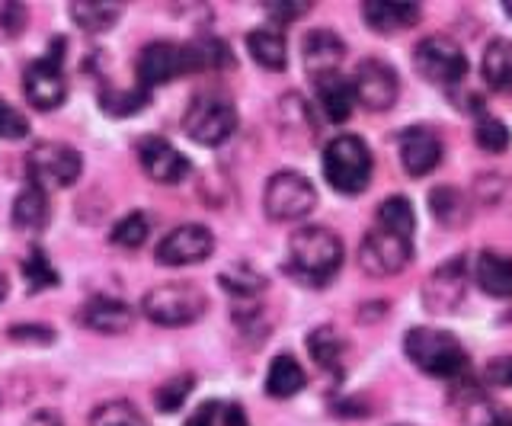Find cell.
Segmentation results:
<instances>
[{"mask_svg": "<svg viewBox=\"0 0 512 426\" xmlns=\"http://www.w3.org/2000/svg\"><path fill=\"white\" fill-rule=\"evenodd\" d=\"M404 350L410 356V362L416 369H423L426 375L436 378H461L468 372V353L458 343V337L445 334V330L436 327H413Z\"/></svg>", "mask_w": 512, "mask_h": 426, "instance_id": "cell-2", "label": "cell"}, {"mask_svg": "<svg viewBox=\"0 0 512 426\" xmlns=\"http://www.w3.org/2000/svg\"><path fill=\"white\" fill-rule=\"evenodd\" d=\"M189 391H192V375H183V378H173V382L167 385H160L154 391V404L164 410V414H173V410H180L183 401L189 398Z\"/></svg>", "mask_w": 512, "mask_h": 426, "instance_id": "cell-38", "label": "cell"}, {"mask_svg": "<svg viewBox=\"0 0 512 426\" xmlns=\"http://www.w3.org/2000/svg\"><path fill=\"white\" fill-rule=\"evenodd\" d=\"M474 282L493 298H512V260L484 250L474 263Z\"/></svg>", "mask_w": 512, "mask_h": 426, "instance_id": "cell-21", "label": "cell"}, {"mask_svg": "<svg viewBox=\"0 0 512 426\" xmlns=\"http://www.w3.org/2000/svg\"><path fill=\"white\" fill-rule=\"evenodd\" d=\"M29 177L32 183H39L42 189H68L77 183V177L84 173V157H80L71 145H61V141H42V145L32 148L29 154Z\"/></svg>", "mask_w": 512, "mask_h": 426, "instance_id": "cell-8", "label": "cell"}, {"mask_svg": "<svg viewBox=\"0 0 512 426\" xmlns=\"http://www.w3.org/2000/svg\"><path fill=\"white\" fill-rule=\"evenodd\" d=\"M503 10H506V17H512V0H506V4H503Z\"/></svg>", "mask_w": 512, "mask_h": 426, "instance_id": "cell-46", "label": "cell"}, {"mask_svg": "<svg viewBox=\"0 0 512 426\" xmlns=\"http://www.w3.org/2000/svg\"><path fill=\"white\" fill-rule=\"evenodd\" d=\"M4 298H7V276L0 273V302H4Z\"/></svg>", "mask_w": 512, "mask_h": 426, "instance_id": "cell-45", "label": "cell"}, {"mask_svg": "<svg viewBox=\"0 0 512 426\" xmlns=\"http://www.w3.org/2000/svg\"><path fill=\"white\" fill-rule=\"evenodd\" d=\"M218 279H221V286L237 298L260 295L266 289V279L260 273H253L250 266H231V270H224Z\"/></svg>", "mask_w": 512, "mask_h": 426, "instance_id": "cell-36", "label": "cell"}, {"mask_svg": "<svg viewBox=\"0 0 512 426\" xmlns=\"http://www.w3.org/2000/svg\"><path fill=\"white\" fill-rule=\"evenodd\" d=\"M461 414H464V426H506L500 410H496V404L484 391H468Z\"/></svg>", "mask_w": 512, "mask_h": 426, "instance_id": "cell-33", "label": "cell"}, {"mask_svg": "<svg viewBox=\"0 0 512 426\" xmlns=\"http://www.w3.org/2000/svg\"><path fill=\"white\" fill-rule=\"evenodd\" d=\"M308 353L314 356V362L320 369L333 372V369H340L346 343L340 340V334H336L333 327H317V330H311V337H308Z\"/></svg>", "mask_w": 512, "mask_h": 426, "instance_id": "cell-29", "label": "cell"}, {"mask_svg": "<svg viewBox=\"0 0 512 426\" xmlns=\"http://www.w3.org/2000/svg\"><path fill=\"white\" fill-rule=\"evenodd\" d=\"M247 52L256 65L266 71H285V65H288L285 39H282V33H276V29H256V33H250Z\"/></svg>", "mask_w": 512, "mask_h": 426, "instance_id": "cell-23", "label": "cell"}, {"mask_svg": "<svg viewBox=\"0 0 512 426\" xmlns=\"http://www.w3.org/2000/svg\"><path fill=\"white\" fill-rule=\"evenodd\" d=\"M90 426H144V417L128 401H109L93 410Z\"/></svg>", "mask_w": 512, "mask_h": 426, "instance_id": "cell-35", "label": "cell"}, {"mask_svg": "<svg viewBox=\"0 0 512 426\" xmlns=\"http://www.w3.org/2000/svg\"><path fill=\"white\" fill-rule=\"evenodd\" d=\"M413 257V241L397 238V234L375 228L359 247V266L368 276H397L400 270H407V263Z\"/></svg>", "mask_w": 512, "mask_h": 426, "instance_id": "cell-10", "label": "cell"}, {"mask_svg": "<svg viewBox=\"0 0 512 426\" xmlns=\"http://www.w3.org/2000/svg\"><path fill=\"white\" fill-rule=\"evenodd\" d=\"M413 68L429 84L439 87H455L468 77V58H464L461 45L448 36H426L416 42L413 49Z\"/></svg>", "mask_w": 512, "mask_h": 426, "instance_id": "cell-5", "label": "cell"}, {"mask_svg": "<svg viewBox=\"0 0 512 426\" xmlns=\"http://www.w3.org/2000/svg\"><path fill=\"white\" fill-rule=\"evenodd\" d=\"M484 81L493 90H512V39H493L487 45Z\"/></svg>", "mask_w": 512, "mask_h": 426, "instance_id": "cell-26", "label": "cell"}, {"mask_svg": "<svg viewBox=\"0 0 512 426\" xmlns=\"http://www.w3.org/2000/svg\"><path fill=\"white\" fill-rule=\"evenodd\" d=\"M29 135V119L7 100H0V138L4 141H20Z\"/></svg>", "mask_w": 512, "mask_h": 426, "instance_id": "cell-39", "label": "cell"}, {"mask_svg": "<svg viewBox=\"0 0 512 426\" xmlns=\"http://www.w3.org/2000/svg\"><path fill=\"white\" fill-rule=\"evenodd\" d=\"M23 279H26V289L29 292H42V289H55L58 286V270L48 263L45 250L42 247H32L29 257L20 263Z\"/></svg>", "mask_w": 512, "mask_h": 426, "instance_id": "cell-31", "label": "cell"}, {"mask_svg": "<svg viewBox=\"0 0 512 426\" xmlns=\"http://www.w3.org/2000/svg\"><path fill=\"white\" fill-rule=\"evenodd\" d=\"M205 295L189 286V282H170V286H157L141 298V311L151 324L160 327H186L199 321L205 314Z\"/></svg>", "mask_w": 512, "mask_h": 426, "instance_id": "cell-4", "label": "cell"}, {"mask_svg": "<svg viewBox=\"0 0 512 426\" xmlns=\"http://www.w3.org/2000/svg\"><path fill=\"white\" fill-rule=\"evenodd\" d=\"M148 103V90H106L100 93V109H106L109 116H135Z\"/></svg>", "mask_w": 512, "mask_h": 426, "instance_id": "cell-34", "label": "cell"}, {"mask_svg": "<svg viewBox=\"0 0 512 426\" xmlns=\"http://www.w3.org/2000/svg\"><path fill=\"white\" fill-rule=\"evenodd\" d=\"M71 20L87 29V33H106V29L116 26V20L122 17V7L116 4H90V0H80V4H71Z\"/></svg>", "mask_w": 512, "mask_h": 426, "instance_id": "cell-28", "label": "cell"}, {"mask_svg": "<svg viewBox=\"0 0 512 426\" xmlns=\"http://www.w3.org/2000/svg\"><path fill=\"white\" fill-rule=\"evenodd\" d=\"M151 234V222L144 212H128L125 218H119L116 225L109 231V241L116 247H125V250H138L144 241H148Z\"/></svg>", "mask_w": 512, "mask_h": 426, "instance_id": "cell-32", "label": "cell"}, {"mask_svg": "<svg viewBox=\"0 0 512 426\" xmlns=\"http://www.w3.org/2000/svg\"><path fill=\"white\" fill-rule=\"evenodd\" d=\"M346 55V42L333 33V29H311L304 36V68L314 77H327V74H340Z\"/></svg>", "mask_w": 512, "mask_h": 426, "instance_id": "cell-17", "label": "cell"}, {"mask_svg": "<svg viewBox=\"0 0 512 426\" xmlns=\"http://www.w3.org/2000/svg\"><path fill=\"white\" fill-rule=\"evenodd\" d=\"M138 164L141 170L148 173V177L154 183H164V186H173V183H183L189 177V157L180 154L167 138H160V135H148V138H141L138 141Z\"/></svg>", "mask_w": 512, "mask_h": 426, "instance_id": "cell-14", "label": "cell"}, {"mask_svg": "<svg viewBox=\"0 0 512 426\" xmlns=\"http://www.w3.org/2000/svg\"><path fill=\"white\" fill-rule=\"evenodd\" d=\"M340 266H343V241L327 228L308 225L295 231L292 241H288L285 273L304 282V286H324Z\"/></svg>", "mask_w": 512, "mask_h": 426, "instance_id": "cell-1", "label": "cell"}, {"mask_svg": "<svg viewBox=\"0 0 512 426\" xmlns=\"http://www.w3.org/2000/svg\"><path fill=\"white\" fill-rule=\"evenodd\" d=\"M224 426H247L244 410H240L237 404H231L228 410H224Z\"/></svg>", "mask_w": 512, "mask_h": 426, "instance_id": "cell-44", "label": "cell"}, {"mask_svg": "<svg viewBox=\"0 0 512 426\" xmlns=\"http://www.w3.org/2000/svg\"><path fill=\"white\" fill-rule=\"evenodd\" d=\"M215 238L205 225H180L157 244L154 257L160 266H192L212 257Z\"/></svg>", "mask_w": 512, "mask_h": 426, "instance_id": "cell-13", "label": "cell"}, {"mask_svg": "<svg viewBox=\"0 0 512 426\" xmlns=\"http://www.w3.org/2000/svg\"><path fill=\"white\" fill-rule=\"evenodd\" d=\"M429 205H432V215H436V222H442L445 228H458L464 218H468V202L458 193V189H432L429 196Z\"/></svg>", "mask_w": 512, "mask_h": 426, "instance_id": "cell-30", "label": "cell"}, {"mask_svg": "<svg viewBox=\"0 0 512 426\" xmlns=\"http://www.w3.org/2000/svg\"><path fill=\"white\" fill-rule=\"evenodd\" d=\"M23 93L36 109H58L68 97V81H64L61 58H39L23 71Z\"/></svg>", "mask_w": 512, "mask_h": 426, "instance_id": "cell-15", "label": "cell"}, {"mask_svg": "<svg viewBox=\"0 0 512 426\" xmlns=\"http://www.w3.org/2000/svg\"><path fill=\"white\" fill-rule=\"evenodd\" d=\"M279 116H282V132L295 141V135L301 138H314V116H311V106L304 103L298 93H285L279 100Z\"/></svg>", "mask_w": 512, "mask_h": 426, "instance_id": "cell-27", "label": "cell"}, {"mask_svg": "<svg viewBox=\"0 0 512 426\" xmlns=\"http://www.w3.org/2000/svg\"><path fill=\"white\" fill-rule=\"evenodd\" d=\"M362 20L375 33L388 36V33H400V29H410L420 20V7L404 4V0H368V4H362Z\"/></svg>", "mask_w": 512, "mask_h": 426, "instance_id": "cell-19", "label": "cell"}, {"mask_svg": "<svg viewBox=\"0 0 512 426\" xmlns=\"http://www.w3.org/2000/svg\"><path fill=\"white\" fill-rule=\"evenodd\" d=\"M80 321L84 327L96 330V334H125L128 327L135 324V311L128 308L119 298H90L80 311Z\"/></svg>", "mask_w": 512, "mask_h": 426, "instance_id": "cell-18", "label": "cell"}, {"mask_svg": "<svg viewBox=\"0 0 512 426\" xmlns=\"http://www.w3.org/2000/svg\"><path fill=\"white\" fill-rule=\"evenodd\" d=\"M314 93H317V106L324 109V116L330 122H346L349 119L352 103H356V90H352V81H346L343 74L317 77Z\"/></svg>", "mask_w": 512, "mask_h": 426, "instance_id": "cell-20", "label": "cell"}, {"mask_svg": "<svg viewBox=\"0 0 512 426\" xmlns=\"http://www.w3.org/2000/svg\"><path fill=\"white\" fill-rule=\"evenodd\" d=\"M372 167V151L359 135H340L324 148V177L336 193H362L372 183Z\"/></svg>", "mask_w": 512, "mask_h": 426, "instance_id": "cell-3", "label": "cell"}, {"mask_svg": "<svg viewBox=\"0 0 512 426\" xmlns=\"http://www.w3.org/2000/svg\"><path fill=\"white\" fill-rule=\"evenodd\" d=\"M135 74H138V84L144 90L164 87V84L176 81V77H183V74H196V71H192L189 45H176V42L144 45L138 61H135Z\"/></svg>", "mask_w": 512, "mask_h": 426, "instance_id": "cell-9", "label": "cell"}, {"mask_svg": "<svg viewBox=\"0 0 512 426\" xmlns=\"http://www.w3.org/2000/svg\"><path fill=\"white\" fill-rule=\"evenodd\" d=\"M304 369L298 366V359L292 356H276L272 366L266 372V394L269 398H295V394L304 388Z\"/></svg>", "mask_w": 512, "mask_h": 426, "instance_id": "cell-24", "label": "cell"}, {"mask_svg": "<svg viewBox=\"0 0 512 426\" xmlns=\"http://www.w3.org/2000/svg\"><path fill=\"white\" fill-rule=\"evenodd\" d=\"M352 90H356V103L372 109V113L391 109L397 103V93H400L397 71L378 58H365L356 68V77H352Z\"/></svg>", "mask_w": 512, "mask_h": 426, "instance_id": "cell-12", "label": "cell"}, {"mask_svg": "<svg viewBox=\"0 0 512 426\" xmlns=\"http://www.w3.org/2000/svg\"><path fill=\"white\" fill-rule=\"evenodd\" d=\"M215 417H218V404L208 401L199 410H192V417L186 420V426H215Z\"/></svg>", "mask_w": 512, "mask_h": 426, "instance_id": "cell-42", "label": "cell"}, {"mask_svg": "<svg viewBox=\"0 0 512 426\" xmlns=\"http://www.w3.org/2000/svg\"><path fill=\"white\" fill-rule=\"evenodd\" d=\"M317 205V193L308 177H301L295 170H282L266 183L263 209L272 222H301L308 218Z\"/></svg>", "mask_w": 512, "mask_h": 426, "instance_id": "cell-6", "label": "cell"}, {"mask_svg": "<svg viewBox=\"0 0 512 426\" xmlns=\"http://www.w3.org/2000/svg\"><path fill=\"white\" fill-rule=\"evenodd\" d=\"M378 228L397 234V238L413 241V231H416V215H413V205L404 196H388L378 205Z\"/></svg>", "mask_w": 512, "mask_h": 426, "instance_id": "cell-25", "label": "cell"}, {"mask_svg": "<svg viewBox=\"0 0 512 426\" xmlns=\"http://www.w3.org/2000/svg\"><path fill=\"white\" fill-rule=\"evenodd\" d=\"M464 295H468V260L452 257L429 273L423 286V305L432 314H448L464 302Z\"/></svg>", "mask_w": 512, "mask_h": 426, "instance_id": "cell-11", "label": "cell"}, {"mask_svg": "<svg viewBox=\"0 0 512 426\" xmlns=\"http://www.w3.org/2000/svg\"><path fill=\"white\" fill-rule=\"evenodd\" d=\"M397 151L410 177H426L442 161V141L429 129H404L397 135Z\"/></svg>", "mask_w": 512, "mask_h": 426, "instance_id": "cell-16", "label": "cell"}, {"mask_svg": "<svg viewBox=\"0 0 512 426\" xmlns=\"http://www.w3.org/2000/svg\"><path fill=\"white\" fill-rule=\"evenodd\" d=\"M311 7L308 4H266V13L276 23H292V20H298V17H304V13H308Z\"/></svg>", "mask_w": 512, "mask_h": 426, "instance_id": "cell-41", "label": "cell"}, {"mask_svg": "<svg viewBox=\"0 0 512 426\" xmlns=\"http://www.w3.org/2000/svg\"><path fill=\"white\" fill-rule=\"evenodd\" d=\"M183 129L196 145L215 148L237 132V109L224 97L205 93V97H196L189 103L183 116Z\"/></svg>", "mask_w": 512, "mask_h": 426, "instance_id": "cell-7", "label": "cell"}, {"mask_svg": "<svg viewBox=\"0 0 512 426\" xmlns=\"http://www.w3.org/2000/svg\"><path fill=\"white\" fill-rule=\"evenodd\" d=\"M487 375H490V382H493V385H509V388H512V356H509V359H500V362H493Z\"/></svg>", "mask_w": 512, "mask_h": 426, "instance_id": "cell-43", "label": "cell"}, {"mask_svg": "<svg viewBox=\"0 0 512 426\" xmlns=\"http://www.w3.org/2000/svg\"><path fill=\"white\" fill-rule=\"evenodd\" d=\"M13 225L23 228V231H39L48 225L52 218V209H48V196L39 183H29L20 196L13 199Z\"/></svg>", "mask_w": 512, "mask_h": 426, "instance_id": "cell-22", "label": "cell"}, {"mask_svg": "<svg viewBox=\"0 0 512 426\" xmlns=\"http://www.w3.org/2000/svg\"><path fill=\"white\" fill-rule=\"evenodd\" d=\"M474 141L490 154H500L509 148V129L496 116H480L474 125Z\"/></svg>", "mask_w": 512, "mask_h": 426, "instance_id": "cell-37", "label": "cell"}, {"mask_svg": "<svg viewBox=\"0 0 512 426\" xmlns=\"http://www.w3.org/2000/svg\"><path fill=\"white\" fill-rule=\"evenodd\" d=\"M506 426H512V417H509V420H506Z\"/></svg>", "mask_w": 512, "mask_h": 426, "instance_id": "cell-47", "label": "cell"}, {"mask_svg": "<svg viewBox=\"0 0 512 426\" xmlns=\"http://www.w3.org/2000/svg\"><path fill=\"white\" fill-rule=\"evenodd\" d=\"M10 340L13 343H55V330H48V327H36V324H16L10 327Z\"/></svg>", "mask_w": 512, "mask_h": 426, "instance_id": "cell-40", "label": "cell"}]
</instances>
